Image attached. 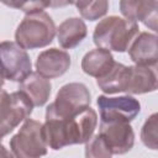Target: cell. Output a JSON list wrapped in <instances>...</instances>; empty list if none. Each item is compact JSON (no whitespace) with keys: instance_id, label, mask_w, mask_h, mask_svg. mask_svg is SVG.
Segmentation results:
<instances>
[{"instance_id":"cell-1","label":"cell","mask_w":158,"mask_h":158,"mask_svg":"<svg viewBox=\"0 0 158 158\" xmlns=\"http://www.w3.org/2000/svg\"><path fill=\"white\" fill-rule=\"evenodd\" d=\"M98 125V115L90 106L67 118L46 117L43 133L49 148L58 151L65 146L81 144L91 139Z\"/></svg>"},{"instance_id":"cell-2","label":"cell","mask_w":158,"mask_h":158,"mask_svg":"<svg viewBox=\"0 0 158 158\" xmlns=\"http://www.w3.org/2000/svg\"><path fill=\"white\" fill-rule=\"evenodd\" d=\"M138 30L136 22L118 16H109L102 19L95 26L93 40L98 48L109 52H125L139 33Z\"/></svg>"},{"instance_id":"cell-3","label":"cell","mask_w":158,"mask_h":158,"mask_svg":"<svg viewBox=\"0 0 158 158\" xmlns=\"http://www.w3.org/2000/svg\"><path fill=\"white\" fill-rule=\"evenodd\" d=\"M56 32L52 17L46 11H36L26 14L16 28L15 40L23 49L42 48L53 41Z\"/></svg>"},{"instance_id":"cell-4","label":"cell","mask_w":158,"mask_h":158,"mask_svg":"<svg viewBox=\"0 0 158 158\" xmlns=\"http://www.w3.org/2000/svg\"><path fill=\"white\" fill-rule=\"evenodd\" d=\"M90 93L83 83H69L63 85L52 104L47 106L46 117H72L90 106Z\"/></svg>"},{"instance_id":"cell-5","label":"cell","mask_w":158,"mask_h":158,"mask_svg":"<svg viewBox=\"0 0 158 158\" xmlns=\"http://www.w3.org/2000/svg\"><path fill=\"white\" fill-rule=\"evenodd\" d=\"M47 147L43 125L32 118H27L10 139V152L14 158H41L47 154Z\"/></svg>"},{"instance_id":"cell-6","label":"cell","mask_w":158,"mask_h":158,"mask_svg":"<svg viewBox=\"0 0 158 158\" xmlns=\"http://www.w3.org/2000/svg\"><path fill=\"white\" fill-rule=\"evenodd\" d=\"M33 104L30 98L21 90L14 91L11 94L6 90H1V102H0V131L1 137L10 133L20 122L26 121L32 114Z\"/></svg>"},{"instance_id":"cell-7","label":"cell","mask_w":158,"mask_h":158,"mask_svg":"<svg viewBox=\"0 0 158 158\" xmlns=\"http://www.w3.org/2000/svg\"><path fill=\"white\" fill-rule=\"evenodd\" d=\"M1 74L4 80L22 83L31 73V59L22 47L16 42L4 41L0 44Z\"/></svg>"},{"instance_id":"cell-8","label":"cell","mask_w":158,"mask_h":158,"mask_svg":"<svg viewBox=\"0 0 158 158\" xmlns=\"http://www.w3.org/2000/svg\"><path fill=\"white\" fill-rule=\"evenodd\" d=\"M96 102L99 106L101 122L123 121L130 123L141 110L139 101L130 95L118 98H109L105 95H100Z\"/></svg>"},{"instance_id":"cell-9","label":"cell","mask_w":158,"mask_h":158,"mask_svg":"<svg viewBox=\"0 0 158 158\" xmlns=\"http://www.w3.org/2000/svg\"><path fill=\"white\" fill-rule=\"evenodd\" d=\"M99 135L104 138L112 154H125L133 147L135 133L128 122L109 121L100 123Z\"/></svg>"},{"instance_id":"cell-10","label":"cell","mask_w":158,"mask_h":158,"mask_svg":"<svg viewBox=\"0 0 158 158\" xmlns=\"http://www.w3.org/2000/svg\"><path fill=\"white\" fill-rule=\"evenodd\" d=\"M120 11L126 20L132 22L142 21L146 27L158 33V1H120Z\"/></svg>"},{"instance_id":"cell-11","label":"cell","mask_w":158,"mask_h":158,"mask_svg":"<svg viewBox=\"0 0 158 158\" xmlns=\"http://www.w3.org/2000/svg\"><path fill=\"white\" fill-rule=\"evenodd\" d=\"M158 89V63L153 65L128 67L127 94H146Z\"/></svg>"},{"instance_id":"cell-12","label":"cell","mask_w":158,"mask_h":158,"mask_svg":"<svg viewBox=\"0 0 158 158\" xmlns=\"http://www.w3.org/2000/svg\"><path fill=\"white\" fill-rule=\"evenodd\" d=\"M70 67V56L62 49L49 48L41 52L36 59L37 73L47 79L62 77Z\"/></svg>"},{"instance_id":"cell-13","label":"cell","mask_w":158,"mask_h":158,"mask_svg":"<svg viewBox=\"0 0 158 158\" xmlns=\"http://www.w3.org/2000/svg\"><path fill=\"white\" fill-rule=\"evenodd\" d=\"M128 54L136 65H153L158 63V36L139 32L128 47Z\"/></svg>"},{"instance_id":"cell-14","label":"cell","mask_w":158,"mask_h":158,"mask_svg":"<svg viewBox=\"0 0 158 158\" xmlns=\"http://www.w3.org/2000/svg\"><path fill=\"white\" fill-rule=\"evenodd\" d=\"M112 54L102 48H95L89 51L81 59V69L85 74L96 79L106 75L115 65Z\"/></svg>"},{"instance_id":"cell-15","label":"cell","mask_w":158,"mask_h":158,"mask_svg":"<svg viewBox=\"0 0 158 158\" xmlns=\"http://www.w3.org/2000/svg\"><path fill=\"white\" fill-rule=\"evenodd\" d=\"M88 33L85 22L78 17H70L64 20L57 28L58 43L64 49L77 47Z\"/></svg>"},{"instance_id":"cell-16","label":"cell","mask_w":158,"mask_h":158,"mask_svg":"<svg viewBox=\"0 0 158 158\" xmlns=\"http://www.w3.org/2000/svg\"><path fill=\"white\" fill-rule=\"evenodd\" d=\"M19 90L30 98L33 106H43L51 95L52 85L47 78L37 72H32L22 83H20Z\"/></svg>"},{"instance_id":"cell-17","label":"cell","mask_w":158,"mask_h":158,"mask_svg":"<svg viewBox=\"0 0 158 158\" xmlns=\"http://www.w3.org/2000/svg\"><path fill=\"white\" fill-rule=\"evenodd\" d=\"M127 77H128V67L116 62L112 69L106 75H104L100 79H96V84L106 94L125 93Z\"/></svg>"},{"instance_id":"cell-18","label":"cell","mask_w":158,"mask_h":158,"mask_svg":"<svg viewBox=\"0 0 158 158\" xmlns=\"http://www.w3.org/2000/svg\"><path fill=\"white\" fill-rule=\"evenodd\" d=\"M81 17L89 21H95L102 17L109 10V1L99 0V1H77L74 2Z\"/></svg>"},{"instance_id":"cell-19","label":"cell","mask_w":158,"mask_h":158,"mask_svg":"<svg viewBox=\"0 0 158 158\" xmlns=\"http://www.w3.org/2000/svg\"><path fill=\"white\" fill-rule=\"evenodd\" d=\"M141 141L149 149H158V112L152 114L141 128Z\"/></svg>"},{"instance_id":"cell-20","label":"cell","mask_w":158,"mask_h":158,"mask_svg":"<svg viewBox=\"0 0 158 158\" xmlns=\"http://www.w3.org/2000/svg\"><path fill=\"white\" fill-rule=\"evenodd\" d=\"M85 158H112V152L104 141V138L98 133L85 146Z\"/></svg>"},{"instance_id":"cell-21","label":"cell","mask_w":158,"mask_h":158,"mask_svg":"<svg viewBox=\"0 0 158 158\" xmlns=\"http://www.w3.org/2000/svg\"><path fill=\"white\" fill-rule=\"evenodd\" d=\"M5 5L16 7L22 10L26 14H31V12H36V11H43L46 7L48 6H57V5H67V4H73V2H51V1H5Z\"/></svg>"},{"instance_id":"cell-22","label":"cell","mask_w":158,"mask_h":158,"mask_svg":"<svg viewBox=\"0 0 158 158\" xmlns=\"http://www.w3.org/2000/svg\"><path fill=\"white\" fill-rule=\"evenodd\" d=\"M0 158H14V156L4 146H1V156H0Z\"/></svg>"}]
</instances>
